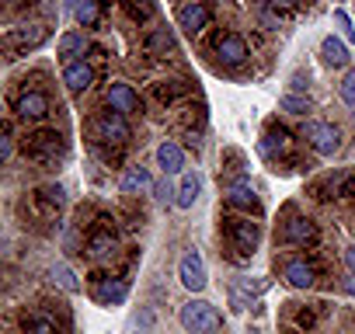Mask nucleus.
Here are the masks:
<instances>
[{
	"label": "nucleus",
	"instance_id": "nucleus-1",
	"mask_svg": "<svg viewBox=\"0 0 355 334\" xmlns=\"http://www.w3.org/2000/svg\"><path fill=\"white\" fill-rule=\"evenodd\" d=\"M178 320H182V327L189 334H220V327H223L220 310L206 299H189L182 310H178Z\"/></svg>",
	"mask_w": 355,
	"mask_h": 334
},
{
	"label": "nucleus",
	"instance_id": "nucleus-2",
	"mask_svg": "<svg viewBox=\"0 0 355 334\" xmlns=\"http://www.w3.org/2000/svg\"><path fill=\"white\" fill-rule=\"evenodd\" d=\"M178 279H182V285H185L189 292H202V289H206L209 275H206V261H202V254H199L196 247H189V251L182 254V265H178Z\"/></svg>",
	"mask_w": 355,
	"mask_h": 334
},
{
	"label": "nucleus",
	"instance_id": "nucleus-3",
	"mask_svg": "<svg viewBox=\"0 0 355 334\" xmlns=\"http://www.w3.org/2000/svg\"><path fill=\"white\" fill-rule=\"evenodd\" d=\"M303 139H306L317 153H324V157H334V153L341 150V136H338V129H334L331 122H306V125H303Z\"/></svg>",
	"mask_w": 355,
	"mask_h": 334
},
{
	"label": "nucleus",
	"instance_id": "nucleus-4",
	"mask_svg": "<svg viewBox=\"0 0 355 334\" xmlns=\"http://www.w3.org/2000/svg\"><path fill=\"white\" fill-rule=\"evenodd\" d=\"M209 18H213V8L206 4V0H189V4H182V8H178V25H182L189 35H199V32H206Z\"/></svg>",
	"mask_w": 355,
	"mask_h": 334
},
{
	"label": "nucleus",
	"instance_id": "nucleus-5",
	"mask_svg": "<svg viewBox=\"0 0 355 334\" xmlns=\"http://www.w3.org/2000/svg\"><path fill=\"white\" fill-rule=\"evenodd\" d=\"M94 136L98 139H105V143H129V125H125V115H119V112H105V115H98L94 118Z\"/></svg>",
	"mask_w": 355,
	"mask_h": 334
},
{
	"label": "nucleus",
	"instance_id": "nucleus-6",
	"mask_svg": "<svg viewBox=\"0 0 355 334\" xmlns=\"http://www.w3.org/2000/svg\"><path fill=\"white\" fill-rule=\"evenodd\" d=\"M15 115H18L21 122H39V118L49 115V98H46L42 91H21V94L15 98Z\"/></svg>",
	"mask_w": 355,
	"mask_h": 334
},
{
	"label": "nucleus",
	"instance_id": "nucleus-7",
	"mask_svg": "<svg viewBox=\"0 0 355 334\" xmlns=\"http://www.w3.org/2000/svg\"><path fill=\"white\" fill-rule=\"evenodd\" d=\"M227 237H230L234 247L248 258V254H254V247H258V223H251V220H227Z\"/></svg>",
	"mask_w": 355,
	"mask_h": 334
},
{
	"label": "nucleus",
	"instance_id": "nucleus-8",
	"mask_svg": "<svg viewBox=\"0 0 355 334\" xmlns=\"http://www.w3.org/2000/svg\"><path fill=\"white\" fill-rule=\"evenodd\" d=\"M8 49L11 53H25V49H35V46H42L46 42V25H18V28H11L8 32Z\"/></svg>",
	"mask_w": 355,
	"mask_h": 334
},
{
	"label": "nucleus",
	"instance_id": "nucleus-9",
	"mask_svg": "<svg viewBox=\"0 0 355 334\" xmlns=\"http://www.w3.org/2000/svg\"><path fill=\"white\" fill-rule=\"evenodd\" d=\"M105 98H108L112 112H119V115H136V112H139V94H136L129 84H122V80L108 84Z\"/></svg>",
	"mask_w": 355,
	"mask_h": 334
},
{
	"label": "nucleus",
	"instance_id": "nucleus-10",
	"mask_svg": "<svg viewBox=\"0 0 355 334\" xmlns=\"http://www.w3.org/2000/svg\"><path fill=\"white\" fill-rule=\"evenodd\" d=\"M216 56H220V63H227V67H241V63L248 60V42H244L237 32H227V35L216 39Z\"/></svg>",
	"mask_w": 355,
	"mask_h": 334
},
{
	"label": "nucleus",
	"instance_id": "nucleus-11",
	"mask_svg": "<svg viewBox=\"0 0 355 334\" xmlns=\"http://www.w3.org/2000/svg\"><path fill=\"white\" fill-rule=\"evenodd\" d=\"M227 202L237 206V209H254V213L261 209V202H258V195H254V188H251L248 178H234L227 185Z\"/></svg>",
	"mask_w": 355,
	"mask_h": 334
},
{
	"label": "nucleus",
	"instance_id": "nucleus-12",
	"mask_svg": "<svg viewBox=\"0 0 355 334\" xmlns=\"http://www.w3.org/2000/svg\"><path fill=\"white\" fill-rule=\"evenodd\" d=\"M282 240H289V244H296V247H306V244L317 240V227H313L306 216H293V220L282 227Z\"/></svg>",
	"mask_w": 355,
	"mask_h": 334
},
{
	"label": "nucleus",
	"instance_id": "nucleus-13",
	"mask_svg": "<svg viewBox=\"0 0 355 334\" xmlns=\"http://www.w3.org/2000/svg\"><path fill=\"white\" fill-rule=\"evenodd\" d=\"M157 164H160L164 175H178V171L185 167V150L178 146L174 139H164V143L157 146Z\"/></svg>",
	"mask_w": 355,
	"mask_h": 334
},
{
	"label": "nucleus",
	"instance_id": "nucleus-14",
	"mask_svg": "<svg viewBox=\"0 0 355 334\" xmlns=\"http://www.w3.org/2000/svg\"><path fill=\"white\" fill-rule=\"evenodd\" d=\"M63 84H67L70 94H84V91L94 84V70H91L87 63H67V70H63Z\"/></svg>",
	"mask_w": 355,
	"mask_h": 334
},
{
	"label": "nucleus",
	"instance_id": "nucleus-15",
	"mask_svg": "<svg viewBox=\"0 0 355 334\" xmlns=\"http://www.w3.org/2000/svg\"><path fill=\"white\" fill-rule=\"evenodd\" d=\"M282 279H286L293 289H310V285L317 282V272H313V265H306V261H286Z\"/></svg>",
	"mask_w": 355,
	"mask_h": 334
},
{
	"label": "nucleus",
	"instance_id": "nucleus-16",
	"mask_svg": "<svg viewBox=\"0 0 355 334\" xmlns=\"http://www.w3.org/2000/svg\"><path fill=\"white\" fill-rule=\"evenodd\" d=\"M125 296H129V285H125L122 279H101V282L94 285V299L105 303V306H119Z\"/></svg>",
	"mask_w": 355,
	"mask_h": 334
},
{
	"label": "nucleus",
	"instance_id": "nucleus-17",
	"mask_svg": "<svg viewBox=\"0 0 355 334\" xmlns=\"http://www.w3.org/2000/svg\"><path fill=\"white\" fill-rule=\"evenodd\" d=\"M199 192H202V178L196 175V171H189V175H182V185H178V209H192L196 206V199H199Z\"/></svg>",
	"mask_w": 355,
	"mask_h": 334
},
{
	"label": "nucleus",
	"instance_id": "nucleus-18",
	"mask_svg": "<svg viewBox=\"0 0 355 334\" xmlns=\"http://www.w3.org/2000/svg\"><path fill=\"white\" fill-rule=\"evenodd\" d=\"M73 18L80 28H98L101 21V0H73Z\"/></svg>",
	"mask_w": 355,
	"mask_h": 334
},
{
	"label": "nucleus",
	"instance_id": "nucleus-19",
	"mask_svg": "<svg viewBox=\"0 0 355 334\" xmlns=\"http://www.w3.org/2000/svg\"><path fill=\"white\" fill-rule=\"evenodd\" d=\"M153 182H150V171L146 167H125V175H122V182H119V188L125 192V195H136V192H146Z\"/></svg>",
	"mask_w": 355,
	"mask_h": 334
},
{
	"label": "nucleus",
	"instance_id": "nucleus-20",
	"mask_svg": "<svg viewBox=\"0 0 355 334\" xmlns=\"http://www.w3.org/2000/svg\"><path fill=\"white\" fill-rule=\"evenodd\" d=\"M293 150V139L286 129H268V136L261 139V153L265 157H279V153H289Z\"/></svg>",
	"mask_w": 355,
	"mask_h": 334
},
{
	"label": "nucleus",
	"instance_id": "nucleus-21",
	"mask_svg": "<svg viewBox=\"0 0 355 334\" xmlns=\"http://www.w3.org/2000/svg\"><path fill=\"white\" fill-rule=\"evenodd\" d=\"M115 251V234L112 230H94L91 240H87V254L91 258H108Z\"/></svg>",
	"mask_w": 355,
	"mask_h": 334
},
{
	"label": "nucleus",
	"instance_id": "nucleus-22",
	"mask_svg": "<svg viewBox=\"0 0 355 334\" xmlns=\"http://www.w3.org/2000/svg\"><path fill=\"white\" fill-rule=\"evenodd\" d=\"M320 49H324V60H327L331 67H348V46H345L341 39H334V35H327Z\"/></svg>",
	"mask_w": 355,
	"mask_h": 334
},
{
	"label": "nucleus",
	"instance_id": "nucleus-23",
	"mask_svg": "<svg viewBox=\"0 0 355 334\" xmlns=\"http://www.w3.org/2000/svg\"><path fill=\"white\" fill-rule=\"evenodd\" d=\"M49 275H53V282H56L60 289H67V292H80V282H77V275H73L67 265H53Z\"/></svg>",
	"mask_w": 355,
	"mask_h": 334
},
{
	"label": "nucleus",
	"instance_id": "nucleus-24",
	"mask_svg": "<svg viewBox=\"0 0 355 334\" xmlns=\"http://www.w3.org/2000/svg\"><path fill=\"white\" fill-rule=\"evenodd\" d=\"M32 150H35V153H46V157H56L60 136H56V132H39V136H32Z\"/></svg>",
	"mask_w": 355,
	"mask_h": 334
},
{
	"label": "nucleus",
	"instance_id": "nucleus-25",
	"mask_svg": "<svg viewBox=\"0 0 355 334\" xmlns=\"http://www.w3.org/2000/svg\"><path fill=\"white\" fill-rule=\"evenodd\" d=\"M84 49V35H63L60 39V56L67 60V63H73V56Z\"/></svg>",
	"mask_w": 355,
	"mask_h": 334
},
{
	"label": "nucleus",
	"instance_id": "nucleus-26",
	"mask_svg": "<svg viewBox=\"0 0 355 334\" xmlns=\"http://www.w3.org/2000/svg\"><path fill=\"white\" fill-rule=\"evenodd\" d=\"M25 334H56V324L49 317H28L25 320Z\"/></svg>",
	"mask_w": 355,
	"mask_h": 334
},
{
	"label": "nucleus",
	"instance_id": "nucleus-27",
	"mask_svg": "<svg viewBox=\"0 0 355 334\" xmlns=\"http://www.w3.org/2000/svg\"><path fill=\"white\" fill-rule=\"evenodd\" d=\"M282 112H289V115H306V112H310V101H306V98H296V94H286V98H282Z\"/></svg>",
	"mask_w": 355,
	"mask_h": 334
},
{
	"label": "nucleus",
	"instance_id": "nucleus-28",
	"mask_svg": "<svg viewBox=\"0 0 355 334\" xmlns=\"http://www.w3.org/2000/svg\"><path fill=\"white\" fill-rule=\"evenodd\" d=\"M39 199H42L49 209H60V206H63V188H60V185H46V188H39Z\"/></svg>",
	"mask_w": 355,
	"mask_h": 334
},
{
	"label": "nucleus",
	"instance_id": "nucleus-29",
	"mask_svg": "<svg viewBox=\"0 0 355 334\" xmlns=\"http://www.w3.org/2000/svg\"><path fill=\"white\" fill-rule=\"evenodd\" d=\"M129 15H132L136 21H146V18L153 15V4H150V0H129Z\"/></svg>",
	"mask_w": 355,
	"mask_h": 334
},
{
	"label": "nucleus",
	"instance_id": "nucleus-30",
	"mask_svg": "<svg viewBox=\"0 0 355 334\" xmlns=\"http://www.w3.org/2000/svg\"><path fill=\"white\" fill-rule=\"evenodd\" d=\"M341 101L355 108V70H348L345 80H341Z\"/></svg>",
	"mask_w": 355,
	"mask_h": 334
},
{
	"label": "nucleus",
	"instance_id": "nucleus-31",
	"mask_svg": "<svg viewBox=\"0 0 355 334\" xmlns=\"http://www.w3.org/2000/svg\"><path fill=\"white\" fill-rule=\"evenodd\" d=\"M150 49L153 53H167V49H174V39L167 32H157V35H150Z\"/></svg>",
	"mask_w": 355,
	"mask_h": 334
},
{
	"label": "nucleus",
	"instance_id": "nucleus-32",
	"mask_svg": "<svg viewBox=\"0 0 355 334\" xmlns=\"http://www.w3.org/2000/svg\"><path fill=\"white\" fill-rule=\"evenodd\" d=\"M334 21H338V28H341V35H345V42H355V28H352V21H348V15H345V11H334Z\"/></svg>",
	"mask_w": 355,
	"mask_h": 334
},
{
	"label": "nucleus",
	"instance_id": "nucleus-33",
	"mask_svg": "<svg viewBox=\"0 0 355 334\" xmlns=\"http://www.w3.org/2000/svg\"><path fill=\"white\" fill-rule=\"evenodd\" d=\"M11 153H15V136H11V129H8V132H4V143H0V157L11 160Z\"/></svg>",
	"mask_w": 355,
	"mask_h": 334
},
{
	"label": "nucleus",
	"instance_id": "nucleus-34",
	"mask_svg": "<svg viewBox=\"0 0 355 334\" xmlns=\"http://www.w3.org/2000/svg\"><path fill=\"white\" fill-rule=\"evenodd\" d=\"M345 265H348V272L355 275V244H352V247L345 251Z\"/></svg>",
	"mask_w": 355,
	"mask_h": 334
},
{
	"label": "nucleus",
	"instance_id": "nucleus-35",
	"mask_svg": "<svg viewBox=\"0 0 355 334\" xmlns=\"http://www.w3.org/2000/svg\"><path fill=\"white\" fill-rule=\"evenodd\" d=\"M272 8H282V11H289V8H296V0H268Z\"/></svg>",
	"mask_w": 355,
	"mask_h": 334
},
{
	"label": "nucleus",
	"instance_id": "nucleus-36",
	"mask_svg": "<svg viewBox=\"0 0 355 334\" xmlns=\"http://www.w3.org/2000/svg\"><path fill=\"white\" fill-rule=\"evenodd\" d=\"M4 4H8V8H18V4H25V0H4Z\"/></svg>",
	"mask_w": 355,
	"mask_h": 334
}]
</instances>
